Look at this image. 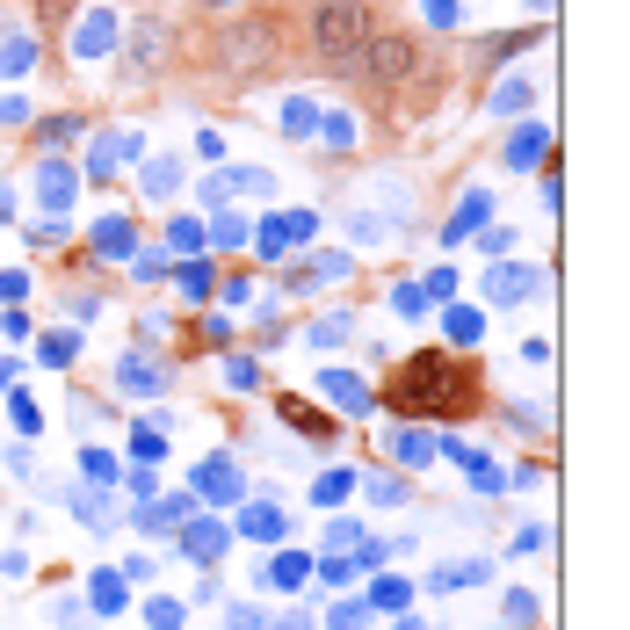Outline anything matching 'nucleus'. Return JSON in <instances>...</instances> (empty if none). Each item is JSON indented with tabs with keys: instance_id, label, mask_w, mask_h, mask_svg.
Masks as SVG:
<instances>
[{
	"instance_id": "f257e3e1",
	"label": "nucleus",
	"mask_w": 630,
	"mask_h": 630,
	"mask_svg": "<svg viewBox=\"0 0 630 630\" xmlns=\"http://www.w3.org/2000/svg\"><path fill=\"white\" fill-rule=\"evenodd\" d=\"M392 406L399 413H471L478 406V377L464 363H449V355H413V363L399 370L392 384Z\"/></svg>"
},
{
	"instance_id": "f03ea898",
	"label": "nucleus",
	"mask_w": 630,
	"mask_h": 630,
	"mask_svg": "<svg viewBox=\"0 0 630 630\" xmlns=\"http://www.w3.org/2000/svg\"><path fill=\"white\" fill-rule=\"evenodd\" d=\"M348 73H363L370 87H399V80H420L428 73V51H420L406 29H370V44L355 51V58H341Z\"/></svg>"
},
{
	"instance_id": "7ed1b4c3",
	"label": "nucleus",
	"mask_w": 630,
	"mask_h": 630,
	"mask_svg": "<svg viewBox=\"0 0 630 630\" xmlns=\"http://www.w3.org/2000/svg\"><path fill=\"white\" fill-rule=\"evenodd\" d=\"M370 0H326V8L312 15V44L326 51V58H355L370 44Z\"/></svg>"
},
{
	"instance_id": "20e7f679",
	"label": "nucleus",
	"mask_w": 630,
	"mask_h": 630,
	"mask_svg": "<svg viewBox=\"0 0 630 630\" xmlns=\"http://www.w3.org/2000/svg\"><path fill=\"white\" fill-rule=\"evenodd\" d=\"M232 544H261V551H276V544H290V515H283V500L276 493H247L232 507Z\"/></svg>"
},
{
	"instance_id": "39448f33",
	"label": "nucleus",
	"mask_w": 630,
	"mask_h": 630,
	"mask_svg": "<svg viewBox=\"0 0 630 630\" xmlns=\"http://www.w3.org/2000/svg\"><path fill=\"white\" fill-rule=\"evenodd\" d=\"M189 493H196V507H239V500L254 493V478H247V464H239V457H225V449H218V457H203V464L189 471Z\"/></svg>"
},
{
	"instance_id": "423d86ee",
	"label": "nucleus",
	"mask_w": 630,
	"mask_h": 630,
	"mask_svg": "<svg viewBox=\"0 0 630 630\" xmlns=\"http://www.w3.org/2000/svg\"><path fill=\"white\" fill-rule=\"evenodd\" d=\"M174 551H182L189 565H203V573H210V565H218V558L232 551V522L218 515V507H196V515H189L182 529H174Z\"/></svg>"
},
{
	"instance_id": "0eeeda50",
	"label": "nucleus",
	"mask_w": 630,
	"mask_h": 630,
	"mask_svg": "<svg viewBox=\"0 0 630 630\" xmlns=\"http://www.w3.org/2000/svg\"><path fill=\"white\" fill-rule=\"evenodd\" d=\"M254 587H261V594H312V551L276 544V558L254 565Z\"/></svg>"
},
{
	"instance_id": "6e6552de",
	"label": "nucleus",
	"mask_w": 630,
	"mask_h": 630,
	"mask_svg": "<svg viewBox=\"0 0 630 630\" xmlns=\"http://www.w3.org/2000/svg\"><path fill=\"white\" fill-rule=\"evenodd\" d=\"M196 515V493H153V500H131V529L138 536H174V529H182Z\"/></svg>"
},
{
	"instance_id": "1a4fd4ad",
	"label": "nucleus",
	"mask_w": 630,
	"mask_h": 630,
	"mask_svg": "<svg viewBox=\"0 0 630 630\" xmlns=\"http://www.w3.org/2000/svg\"><path fill=\"white\" fill-rule=\"evenodd\" d=\"M312 392H319V399H334L348 420H370V413H377V392H370V384L355 377V370H319V377H312Z\"/></svg>"
},
{
	"instance_id": "9d476101",
	"label": "nucleus",
	"mask_w": 630,
	"mask_h": 630,
	"mask_svg": "<svg viewBox=\"0 0 630 630\" xmlns=\"http://www.w3.org/2000/svg\"><path fill=\"white\" fill-rule=\"evenodd\" d=\"M478 580H493V558H435L413 587H428V594H464V587H478Z\"/></svg>"
},
{
	"instance_id": "9b49d317",
	"label": "nucleus",
	"mask_w": 630,
	"mask_h": 630,
	"mask_svg": "<svg viewBox=\"0 0 630 630\" xmlns=\"http://www.w3.org/2000/svg\"><path fill=\"white\" fill-rule=\"evenodd\" d=\"M384 457H392L399 471H428L435 464V428H413V420L384 428Z\"/></svg>"
},
{
	"instance_id": "f8f14e48",
	"label": "nucleus",
	"mask_w": 630,
	"mask_h": 630,
	"mask_svg": "<svg viewBox=\"0 0 630 630\" xmlns=\"http://www.w3.org/2000/svg\"><path fill=\"white\" fill-rule=\"evenodd\" d=\"M167 384H174V370L160 355H124V363H116V392H131V399H160Z\"/></svg>"
},
{
	"instance_id": "ddd939ff",
	"label": "nucleus",
	"mask_w": 630,
	"mask_h": 630,
	"mask_svg": "<svg viewBox=\"0 0 630 630\" xmlns=\"http://www.w3.org/2000/svg\"><path fill=\"white\" fill-rule=\"evenodd\" d=\"M80 602L95 609V623H102V616H124V609H131V580L116 573V565H95V573H87V594H80Z\"/></svg>"
},
{
	"instance_id": "4468645a",
	"label": "nucleus",
	"mask_w": 630,
	"mask_h": 630,
	"mask_svg": "<svg viewBox=\"0 0 630 630\" xmlns=\"http://www.w3.org/2000/svg\"><path fill=\"white\" fill-rule=\"evenodd\" d=\"M66 500H73V522H80L87 536H109V529H116V500H109V486H66Z\"/></svg>"
},
{
	"instance_id": "2eb2a0df",
	"label": "nucleus",
	"mask_w": 630,
	"mask_h": 630,
	"mask_svg": "<svg viewBox=\"0 0 630 630\" xmlns=\"http://www.w3.org/2000/svg\"><path fill=\"white\" fill-rule=\"evenodd\" d=\"M116 37H124V29H116V15H109V8H87V15L73 22V58H109Z\"/></svg>"
},
{
	"instance_id": "dca6fc26",
	"label": "nucleus",
	"mask_w": 630,
	"mask_h": 630,
	"mask_svg": "<svg viewBox=\"0 0 630 630\" xmlns=\"http://www.w3.org/2000/svg\"><path fill=\"white\" fill-rule=\"evenodd\" d=\"M355 580H363L355 551H312V594H348Z\"/></svg>"
},
{
	"instance_id": "f3484780",
	"label": "nucleus",
	"mask_w": 630,
	"mask_h": 630,
	"mask_svg": "<svg viewBox=\"0 0 630 630\" xmlns=\"http://www.w3.org/2000/svg\"><path fill=\"white\" fill-rule=\"evenodd\" d=\"M363 602H370L377 616H406V609H413V580H406V573H384V565H377V573L363 580Z\"/></svg>"
},
{
	"instance_id": "a211bd4d",
	"label": "nucleus",
	"mask_w": 630,
	"mask_h": 630,
	"mask_svg": "<svg viewBox=\"0 0 630 630\" xmlns=\"http://www.w3.org/2000/svg\"><path fill=\"white\" fill-rule=\"evenodd\" d=\"M355 493L370 507H413V478L406 471H355Z\"/></svg>"
},
{
	"instance_id": "6ab92c4d",
	"label": "nucleus",
	"mask_w": 630,
	"mask_h": 630,
	"mask_svg": "<svg viewBox=\"0 0 630 630\" xmlns=\"http://www.w3.org/2000/svg\"><path fill=\"white\" fill-rule=\"evenodd\" d=\"M73 189H80V167H66V160H44V167H37V196H44L51 218L73 203Z\"/></svg>"
},
{
	"instance_id": "aec40b11",
	"label": "nucleus",
	"mask_w": 630,
	"mask_h": 630,
	"mask_svg": "<svg viewBox=\"0 0 630 630\" xmlns=\"http://www.w3.org/2000/svg\"><path fill=\"white\" fill-rule=\"evenodd\" d=\"M529 290H544V268H493V276H486L493 305H522Z\"/></svg>"
},
{
	"instance_id": "412c9836",
	"label": "nucleus",
	"mask_w": 630,
	"mask_h": 630,
	"mask_svg": "<svg viewBox=\"0 0 630 630\" xmlns=\"http://www.w3.org/2000/svg\"><path fill=\"white\" fill-rule=\"evenodd\" d=\"M544 153H551V131H544V116H529V124H522L515 138H507V167H515V174H529Z\"/></svg>"
},
{
	"instance_id": "4be33fe9",
	"label": "nucleus",
	"mask_w": 630,
	"mask_h": 630,
	"mask_svg": "<svg viewBox=\"0 0 630 630\" xmlns=\"http://www.w3.org/2000/svg\"><path fill=\"white\" fill-rule=\"evenodd\" d=\"M87 247H95L102 261H131V254H138V225H131V218H102Z\"/></svg>"
},
{
	"instance_id": "5701e85b",
	"label": "nucleus",
	"mask_w": 630,
	"mask_h": 630,
	"mask_svg": "<svg viewBox=\"0 0 630 630\" xmlns=\"http://www.w3.org/2000/svg\"><path fill=\"white\" fill-rule=\"evenodd\" d=\"M370 623H377V609H370L355 587L334 594V609H319V630H370Z\"/></svg>"
},
{
	"instance_id": "b1692460",
	"label": "nucleus",
	"mask_w": 630,
	"mask_h": 630,
	"mask_svg": "<svg viewBox=\"0 0 630 630\" xmlns=\"http://www.w3.org/2000/svg\"><path fill=\"white\" fill-rule=\"evenodd\" d=\"M486 218H493V196H486V189H471V196H464L457 210H449V225H442V239H449V247H457V239H471V232L486 225Z\"/></svg>"
},
{
	"instance_id": "393cba45",
	"label": "nucleus",
	"mask_w": 630,
	"mask_h": 630,
	"mask_svg": "<svg viewBox=\"0 0 630 630\" xmlns=\"http://www.w3.org/2000/svg\"><path fill=\"white\" fill-rule=\"evenodd\" d=\"M37 66V37L29 29H0V80H22Z\"/></svg>"
},
{
	"instance_id": "a878e982",
	"label": "nucleus",
	"mask_w": 630,
	"mask_h": 630,
	"mask_svg": "<svg viewBox=\"0 0 630 630\" xmlns=\"http://www.w3.org/2000/svg\"><path fill=\"white\" fill-rule=\"evenodd\" d=\"M138 623H145V630H189V602H174V594H145V602H138Z\"/></svg>"
},
{
	"instance_id": "bb28decb",
	"label": "nucleus",
	"mask_w": 630,
	"mask_h": 630,
	"mask_svg": "<svg viewBox=\"0 0 630 630\" xmlns=\"http://www.w3.org/2000/svg\"><path fill=\"white\" fill-rule=\"evenodd\" d=\"M536 102V80H500L493 87V102H486V116H500V124H515V116Z\"/></svg>"
},
{
	"instance_id": "cd10ccee",
	"label": "nucleus",
	"mask_w": 630,
	"mask_h": 630,
	"mask_svg": "<svg viewBox=\"0 0 630 630\" xmlns=\"http://www.w3.org/2000/svg\"><path fill=\"white\" fill-rule=\"evenodd\" d=\"M174 290H182V297H189V305H203V297H210V290H218V268H210V261L196 254V261H182V268H174Z\"/></svg>"
},
{
	"instance_id": "c85d7f7f",
	"label": "nucleus",
	"mask_w": 630,
	"mask_h": 630,
	"mask_svg": "<svg viewBox=\"0 0 630 630\" xmlns=\"http://www.w3.org/2000/svg\"><path fill=\"white\" fill-rule=\"evenodd\" d=\"M500 623H507V630H536V623H544V602H536L529 587H507V602H500Z\"/></svg>"
},
{
	"instance_id": "c756f323",
	"label": "nucleus",
	"mask_w": 630,
	"mask_h": 630,
	"mask_svg": "<svg viewBox=\"0 0 630 630\" xmlns=\"http://www.w3.org/2000/svg\"><path fill=\"white\" fill-rule=\"evenodd\" d=\"M341 341H355V312H326L305 326V348H341Z\"/></svg>"
},
{
	"instance_id": "7c9ffc66",
	"label": "nucleus",
	"mask_w": 630,
	"mask_h": 630,
	"mask_svg": "<svg viewBox=\"0 0 630 630\" xmlns=\"http://www.w3.org/2000/svg\"><path fill=\"white\" fill-rule=\"evenodd\" d=\"M348 493H355V464H334V471L312 478V507H341Z\"/></svg>"
},
{
	"instance_id": "2f4dec72",
	"label": "nucleus",
	"mask_w": 630,
	"mask_h": 630,
	"mask_svg": "<svg viewBox=\"0 0 630 630\" xmlns=\"http://www.w3.org/2000/svg\"><path fill=\"white\" fill-rule=\"evenodd\" d=\"M131 58H138V66H160V58H167V22L145 15V22L131 29Z\"/></svg>"
},
{
	"instance_id": "473e14b6",
	"label": "nucleus",
	"mask_w": 630,
	"mask_h": 630,
	"mask_svg": "<svg viewBox=\"0 0 630 630\" xmlns=\"http://www.w3.org/2000/svg\"><path fill=\"white\" fill-rule=\"evenodd\" d=\"M218 630H276V609L268 602H225Z\"/></svg>"
},
{
	"instance_id": "72a5a7b5",
	"label": "nucleus",
	"mask_w": 630,
	"mask_h": 630,
	"mask_svg": "<svg viewBox=\"0 0 630 630\" xmlns=\"http://www.w3.org/2000/svg\"><path fill=\"white\" fill-rule=\"evenodd\" d=\"M116 478H124V471H116V457L87 442V449H80V478H73V486H116Z\"/></svg>"
},
{
	"instance_id": "f704fd0d",
	"label": "nucleus",
	"mask_w": 630,
	"mask_h": 630,
	"mask_svg": "<svg viewBox=\"0 0 630 630\" xmlns=\"http://www.w3.org/2000/svg\"><path fill=\"white\" fill-rule=\"evenodd\" d=\"M363 522H355V515H326V529H319V551H355V544H363Z\"/></svg>"
},
{
	"instance_id": "c9c22d12",
	"label": "nucleus",
	"mask_w": 630,
	"mask_h": 630,
	"mask_svg": "<svg viewBox=\"0 0 630 630\" xmlns=\"http://www.w3.org/2000/svg\"><path fill=\"white\" fill-rule=\"evenodd\" d=\"M319 116H326L319 102H305V95H290V102H283V116H276V124H283L290 138H312V131H319Z\"/></svg>"
},
{
	"instance_id": "e433bc0d",
	"label": "nucleus",
	"mask_w": 630,
	"mask_h": 630,
	"mask_svg": "<svg viewBox=\"0 0 630 630\" xmlns=\"http://www.w3.org/2000/svg\"><path fill=\"white\" fill-rule=\"evenodd\" d=\"M203 239H218V247H247V239H254V225L239 218V210H218V218L203 225Z\"/></svg>"
},
{
	"instance_id": "4c0bfd02",
	"label": "nucleus",
	"mask_w": 630,
	"mask_h": 630,
	"mask_svg": "<svg viewBox=\"0 0 630 630\" xmlns=\"http://www.w3.org/2000/svg\"><path fill=\"white\" fill-rule=\"evenodd\" d=\"M58 630H87V623H95V609H87L80 602V594H51V609H44Z\"/></svg>"
},
{
	"instance_id": "58836bf2",
	"label": "nucleus",
	"mask_w": 630,
	"mask_h": 630,
	"mask_svg": "<svg viewBox=\"0 0 630 630\" xmlns=\"http://www.w3.org/2000/svg\"><path fill=\"white\" fill-rule=\"evenodd\" d=\"M116 160H124V138H95L87 145V182H109Z\"/></svg>"
},
{
	"instance_id": "ea45409f",
	"label": "nucleus",
	"mask_w": 630,
	"mask_h": 630,
	"mask_svg": "<svg viewBox=\"0 0 630 630\" xmlns=\"http://www.w3.org/2000/svg\"><path fill=\"white\" fill-rule=\"evenodd\" d=\"M167 254H182V261L203 254V218H174L167 225Z\"/></svg>"
},
{
	"instance_id": "a19ab883",
	"label": "nucleus",
	"mask_w": 630,
	"mask_h": 630,
	"mask_svg": "<svg viewBox=\"0 0 630 630\" xmlns=\"http://www.w3.org/2000/svg\"><path fill=\"white\" fill-rule=\"evenodd\" d=\"M8 428H15L22 442L44 428V413H37V399H29V392H8Z\"/></svg>"
},
{
	"instance_id": "79ce46f5",
	"label": "nucleus",
	"mask_w": 630,
	"mask_h": 630,
	"mask_svg": "<svg viewBox=\"0 0 630 630\" xmlns=\"http://www.w3.org/2000/svg\"><path fill=\"white\" fill-rule=\"evenodd\" d=\"M182 189V160H153L145 167V196H174Z\"/></svg>"
},
{
	"instance_id": "37998d69",
	"label": "nucleus",
	"mask_w": 630,
	"mask_h": 630,
	"mask_svg": "<svg viewBox=\"0 0 630 630\" xmlns=\"http://www.w3.org/2000/svg\"><path fill=\"white\" fill-rule=\"evenodd\" d=\"M37 355H44V363H51V370H66V363H73V355H80V341L66 334V326H58V334H44V341H37Z\"/></svg>"
},
{
	"instance_id": "c03bdc74",
	"label": "nucleus",
	"mask_w": 630,
	"mask_h": 630,
	"mask_svg": "<svg viewBox=\"0 0 630 630\" xmlns=\"http://www.w3.org/2000/svg\"><path fill=\"white\" fill-rule=\"evenodd\" d=\"M167 457V435L160 428H131V464H160Z\"/></svg>"
},
{
	"instance_id": "a18cd8bd",
	"label": "nucleus",
	"mask_w": 630,
	"mask_h": 630,
	"mask_svg": "<svg viewBox=\"0 0 630 630\" xmlns=\"http://www.w3.org/2000/svg\"><path fill=\"white\" fill-rule=\"evenodd\" d=\"M348 239H355V247H377V239H384V218H377V210H348Z\"/></svg>"
},
{
	"instance_id": "49530a36",
	"label": "nucleus",
	"mask_w": 630,
	"mask_h": 630,
	"mask_svg": "<svg viewBox=\"0 0 630 630\" xmlns=\"http://www.w3.org/2000/svg\"><path fill=\"white\" fill-rule=\"evenodd\" d=\"M276 630H319V602L305 594V602H290V609H276Z\"/></svg>"
},
{
	"instance_id": "de8ad7c7",
	"label": "nucleus",
	"mask_w": 630,
	"mask_h": 630,
	"mask_svg": "<svg viewBox=\"0 0 630 630\" xmlns=\"http://www.w3.org/2000/svg\"><path fill=\"white\" fill-rule=\"evenodd\" d=\"M442 326H449V341H478V334H486V312H464V305H457Z\"/></svg>"
},
{
	"instance_id": "09e8293b",
	"label": "nucleus",
	"mask_w": 630,
	"mask_h": 630,
	"mask_svg": "<svg viewBox=\"0 0 630 630\" xmlns=\"http://www.w3.org/2000/svg\"><path fill=\"white\" fill-rule=\"evenodd\" d=\"M225 384H232V392H261V363H247V355H232V363H225Z\"/></svg>"
},
{
	"instance_id": "8fccbe9b",
	"label": "nucleus",
	"mask_w": 630,
	"mask_h": 630,
	"mask_svg": "<svg viewBox=\"0 0 630 630\" xmlns=\"http://www.w3.org/2000/svg\"><path fill=\"white\" fill-rule=\"evenodd\" d=\"M124 493H131V500H153V493H160V471H153V464H131V471H124Z\"/></svg>"
},
{
	"instance_id": "3c124183",
	"label": "nucleus",
	"mask_w": 630,
	"mask_h": 630,
	"mask_svg": "<svg viewBox=\"0 0 630 630\" xmlns=\"http://www.w3.org/2000/svg\"><path fill=\"white\" fill-rule=\"evenodd\" d=\"M8 471L22 478V486H37V449H29L22 435H15V449H8Z\"/></svg>"
},
{
	"instance_id": "603ef678",
	"label": "nucleus",
	"mask_w": 630,
	"mask_h": 630,
	"mask_svg": "<svg viewBox=\"0 0 630 630\" xmlns=\"http://www.w3.org/2000/svg\"><path fill=\"white\" fill-rule=\"evenodd\" d=\"M319 138L334 145V153H341V145H355V116H319Z\"/></svg>"
},
{
	"instance_id": "864d4df0",
	"label": "nucleus",
	"mask_w": 630,
	"mask_h": 630,
	"mask_svg": "<svg viewBox=\"0 0 630 630\" xmlns=\"http://www.w3.org/2000/svg\"><path fill=\"white\" fill-rule=\"evenodd\" d=\"M392 305H399L406 319H428V290H420V283H399V290H392Z\"/></svg>"
},
{
	"instance_id": "5fc2aeb1",
	"label": "nucleus",
	"mask_w": 630,
	"mask_h": 630,
	"mask_svg": "<svg viewBox=\"0 0 630 630\" xmlns=\"http://www.w3.org/2000/svg\"><path fill=\"white\" fill-rule=\"evenodd\" d=\"M544 544H551V529H544V522H522V529H515V558L544 551Z\"/></svg>"
},
{
	"instance_id": "6e6d98bb",
	"label": "nucleus",
	"mask_w": 630,
	"mask_h": 630,
	"mask_svg": "<svg viewBox=\"0 0 630 630\" xmlns=\"http://www.w3.org/2000/svg\"><path fill=\"white\" fill-rule=\"evenodd\" d=\"M22 297H29V276L22 268H0V305H22Z\"/></svg>"
},
{
	"instance_id": "4d7b16f0",
	"label": "nucleus",
	"mask_w": 630,
	"mask_h": 630,
	"mask_svg": "<svg viewBox=\"0 0 630 630\" xmlns=\"http://www.w3.org/2000/svg\"><path fill=\"white\" fill-rule=\"evenodd\" d=\"M116 573H124V580H138V587H145V580H153V573H160V558H145V551H131L124 565H116Z\"/></svg>"
},
{
	"instance_id": "13d9d810",
	"label": "nucleus",
	"mask_w": 630,
	"mask_h": 630,
	"mask_svg": "<svg viewBox=\"0 0 630 630\" xmlns=\"http://www.w3.org/2000/svg\"><path fill=\"white\" fill-rule=\"evenodd\" d=\"M218 602H225V587H218V580H210V573H203V580L189 587V609H218Z\"/></svg>"
},
{
	"instance_id": "bf43d9fd",
	"label": "nucleus",
	"mask_w": 630,
	"mask_h": 630,
	"mask_svg": "<svg viewBox=\"0 0 630 630\" xmlns=\"http://www.w3.org/2000/svg\"><path fill=\"white\" fill-rule=\"evenodd\" d=\"M131 268H138V283H160V276H167V254H145V247H138Z\"/></svg>"
},
{
	"instance_id": "052dcab7",
	"label": "nucleus",
	"mask_w": 630,
	"mask_h": 630,
	"mask_svg": "<svg viewBox=\"0 0 630 630\" xmlns=\"http://www.w3.org/2000/svg\"><path fill=\"white\" fill-rule=\"evenodd\" d=\"M66 138H80V116H51V124H44V145H66Z\"/></svg>"
},
{
	"instance_id": "680f3d73",
	"label": "nucleus",
	"mask_w": 630,
	"mask_h": 630,
	"mask_svg": "<svg viewBox=\"0 0 630 630\" xmlns=\"http://www.w3.org/2000/svg\"><path fill=\"white\" fill-rule=\"evenodd\" d=\"M420 15H428V22H442V29H449V22L464 15V8H457V0H420Z\"/></svg>"
},
{
	"instance_id": "e2e57ef3",
	"label": "nucleus",
	"mask_w": 630,
	"mask_h": 630,
	"mask_svg": "<svg viewBox=\"0 0 630 630\" xmlns=\"http://www.w3.org/2000/svg\"><path fill=\"white\" fill-rule=\"evenodd\" d=\"M0 580H29V551H0Z\"/></svg>"
},
{
	"instance_id": "0e129e2a",
	"label": "nucleus",
	"mask_w": 630,
	"mask_h": 630,
	"mask_svg": "<svg viewBox=\"0 0 630 630\" xmlns=\"http://www.w3.org/2000/svg\"><path fill=\"white\" fill-rule=\"evenodd\" d=\"M507 420H515V428H529V435H536V428H544V413H536L529 399H515V413H507Z\"/></svg>"
},
{
	"instance_id": "69168bd1",
	"label": "nucleus",
	"mask_w": 630,
	"mask_h": 630,
	"mask_svg": "<svg viewBox=\"0 0 630 630\" xmlns=\"http://www.w3.org/2000/svg\"><path fill=\"white\" fill-rule=\"evenodd\" d=\"M420 290H428V305H435V297H449V290H457V276H449V268H435V276L420 283Z\"/></svg>"
},
{
	"instance_id": "338daca9",
	"label": "nucleus",
	"mask_w": 630,
	"mask_h": 630,
	"mask_svg": "<svg viewBox=\"0 0 630 630\" xmlns=\"http://www.w3.org/2000/svg\"><path fill=\"white\" fill-rule=\"evenodd\" d=\"M8 384H15V355H0V392H8Z\"/></svg>"
},
{
	"instance_id": "774afa93",
	"label": "nucleus",
	"mask_w": 630,
	"mask_h": 630,
	"mask_svg": "<svg viewBox=\"0 0 630 630\" xmlns=\"http://www.w3.org/2000/svg\"><path fill=\"white\" fill-rule=\"evenodd\" d=\"M522 8H529V15H551V0H522Z\"/></svg>"
}]
</instances>
